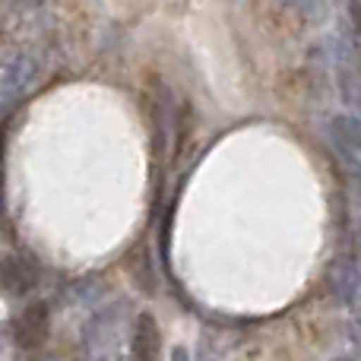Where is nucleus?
I'll return each mask as SVG.
<instances>
[{
	"label": "nucleus",
	"mask_w": 361,
	"mask_h": 361,
	"mask_svg": "<svg viewBox=\"0 0 361 361\" xmlns=\"http://www.w3.org/2000/svg\"><path fill=\"white\" fill-rule=\"evenodd\" d=\"M38 263L23 254H4L0 257V292L10 298H25L38 286Z\"/></svg>",
	"instance_id": "obj_3"
},
{
	"label": "nucleus",
	"mask_w": 361,
	"mask_h": 361,
	"mask_svg": "<svg viewBox=\"0 0 361 361\" xmlns=\"http://www.w3.org/2000/svg\"><path fill=\"white\" fill-rule=\"evenodd\" d=\"M42 73V57L35 51H16L13 57L0 61V108H10L35 86Z\"/></svg>",
	"instance_id": "obj_1"
},
{
	"label": "nucleus",
	"mask_w": 361,
	"mask_h": 361,
	"mask_svg": "<svg viewBox=\"0 0 361 361\" xmlns=\"http://www.w3.org/2000/svg\"><path fill=\"white\" fill-rule=\"evenodd\" d=\"M330 140L336 156L343 159V165L349 171L358 169V121L352 114H336L330 121Z\"/></svg>",
	"instance_id": "obj_5"
},
{
	"label": "nucleus",
	"mask_w": 361,
	"mask_h": 361,
	"mask_svg": "<svg viewBox=\"0 0 361 361\" xmlns=\"http://www.w3.org/2000/svg\"><path fill=\"white\" fill-rule=\"evenodd\" d=\"M51 336V311L44 301H32L13 320V343L23 352H38Z\"/></svg>",
	"instance_id": "obj_2"
},
{
	"label": "nucleus",
	"mask_w": 361,
	"mask_h": 361,
	"mask_svg": "<svg viewBox=\"0 0 361 361\" xmlns=\"http://www.w3.org/2000/svg\"><path fill=\"white\" fill-rule=\"evenodd\" d=\"M333 361H355V358H333Z\"/></svg>",
	"instance_id": "obj_9"
},
{
	"label": "nucleus",
	"mask_w": 361,
	"mask_h": 361,
	"mask_svg": "<svg viewBox=\"0 0 361 361\" xmlns=\"http://www.w3.org/2000/svg\"><path fill=\"white\" fill-rule=\"evenodd\" d=\"M162 352V330H159V320L149 311L137 314L130 330V355L133 361H159Z\"/></svg>",
	"instance_id": "obj_4"
},
{
	"label": "nucleus",
	"mask_w": 361,
	"mask_h": 361,
	"mask_svg": "<svg viewBox=\"0 0 361 361\" xmlns=\"http://www.w3.org/2000/svg\"><path fill=\"white\" fill-rule=\"evenodd\" d=\"M4 200H6V190H4V127H0V219H4Z\"/></svg>",
	"instance_id": "obj_7"
},
{
	"label": "nucleus",
	"mask_w": 361,
	"mask_h": 361,
	"mask_svg": "<svg viewBox=\"0 0 361 361\" xmlns=\"http://www.w3.org/2000/svg\"><path fill=\"white\" fill-rule=\"evenodd\" d=\"M333 292H336V298L343 301L345 307H355V295H358V269L352 260H343L336 263V269H333Z\"/></svg>",
	"instance_id": "obj_6"
},
{
	"label": "nucleus",
	"mask_w": 361,
	"mask_h": 361,
	"mask_svg": "<svg viewBox=\"0 0 361 361\" xmlns=\"http://www.w3.org/2000/svg\"><path fill=\"white\" fill-rule=\"evenodd\" d=\"M32 361H57V358H51V355H35Z\"/></svg>",
	"instance_id": "obj_8"
}]
</instances>
